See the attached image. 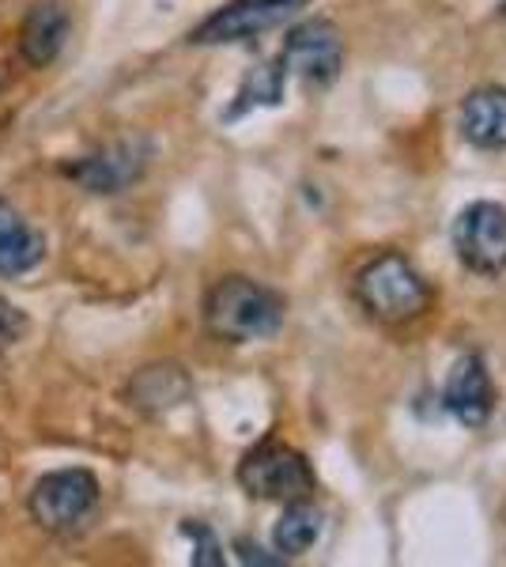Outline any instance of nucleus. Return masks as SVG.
Segmentation results:
<instances>
[{
	"mask_svg": "<svg viewBox=\"0 0 506 567\" xmlns=\"http://www.w3.org/2000/svg\"><path fill=\"white\" fill-rule=\"evenodd\" d=\"M238 560L242 564H283V556H269L261 545H254V542H238Z\"/></svg>",
	"mask_w": 506,
	"mask_h": 567,
	"instance_id": "obj_18",
	"label": "nucleus"
},
{
	"mask_svg": "<svg viewBox=\"0 0 506 567\" xmlns=\"http://www.w3.org/2000/svg\"><path fill=\"white\" fill-rule=\"evenodd\" d=\"M42 258L45 239L23 224V216L8 200H0V277H23V272L39 269Z\"/></svg>",
	"mask_w": 506,
	"mask_h": 567,
	"instance_id": "obj_11",
	"label": "nucleus"
},
{
	"mask_svg": "<svg viewBox=\"0 0 506 567\" xmlns=\"http://www.w3.org/2000/svg\"><path fill=\"white\" fill-rule=\"evenodd\" d=\"M288 65H283L280 58L276 61H265V65H257L250 76L242 80V87H238V99L235 106L227 110V122H235V117L250 114L254 106H280L283 103V84H288Z\"/></svg>",
	"mask_w": 506,
	"mask_h": 567,
	"instance_id": "obj_14",
	"label": "nucleus"
},
{
	"mask_svg": "<svg viewBox=\"0 0 506 567\" xmlns=\"http://www.w3.org/2000/svg\"><path fill=\"white\" fill-rule=\"evenodd\" d=\"M23 333H27V315H20V307H12L8 299H0V352L12 349Z\"/></svg>",
	"mask_w": 506,
	"mask_h": 567,
	"instance_id": "obj_17",
	"label": "nucleus"
},
{
	"mask_svg": "<svg viewBox=\"0 0 506 567\" xmlns=\"http://www.w3.org/2000/svg\"><path fill=\"white\" fill-rule=\"evenodd\" d=\"M69 39V8L61 0H39L23 23V58L31 65H50Z\"/></svg>",
	"mask_w": 506,
	"mask_h": 567,
	"instance_id": "obj_12",
	"label": "nucleus"
},
{
	"mask_svg": "<svg viewBox=\"0 0 506 567\" xmlns=\"http://www.w3.org/2000/svg\"><path fill=\"white\" fill-rule=\"evenodd\" d=\"M238 484L250 492L254 499H272V503H296V499H314L318 477L310 470L307 454H299L288 443H261L238 462Z\"/></svg>",
	"mask_w": 506,
	"mask_h": 567,
	"instance_id": "obj_3",
	"label": "nucleus"
},
{
	"mask_svg": "<svg viewBox=\"0 0 506 567\" xmlns=\"http://www.w3.org/2000/svg\"><path fill=\"white\" fill-rule=\"evenodd\" d=\"M288 315L283 296L250 277H224L205 299V326L216 341L246 344L276 337Z\"/></svg>",
	"mask_w": 506,
	"mask_h": 567,
	"instance_id": "obj_1",
	"label": "nucleus"
},
{
	"mask_svg": "<svg viewBox=\"0 0 506 567\" xmlns=\"http://www.w3.org/2000/svg\"><path fill=\"white\" fill-rule=\"evenodd\" d=\"M144 163H148V144L144 141H117L106 144L103 152L87 155V159L72 163L69 175L91 194H117L128 182L141 178Z\"/></svg>",
	"mask_w": 506,
	"mask_h": 567,
	"instance_id": "obj_8",
	"label": "nucleus"
},
{
	"mask_svg": "<svg viewBox=\"0 0 506 567\" xmlns=\"http://www.w3.org/2000/svg\"><path fill=\"white\" fill-rule=\"evenodd\" d=\"M280 61L307 87H333L344 69V34L329 20H307L288 34Z\"/></svg>",
	"mask_w": 506,
	"mask_h": 567,
	"instance_id": "obj_7",
	"label": "nucleus"
},
{
	"mask_svg": "<svg viewBox=\"0 0 506 567\" xmlns=\"http://www.w3.org/2000/svg\"><path fill=\"white\" fill-rule=\"evenodd\" d=\"M99 503V481L91 470H58L31 488V515L50 534H69L84 526Z\"/></svg>",
	"mask_w": 506,
	"mask_h": 567,
	"instance_id": "obj_5",
	"label": "nucleus"
},
{
	"mask_svg": "<svg viewBox=\"0 0 506 567\" xmlns=\"http://www.w3.org/2000/svg\"><path fill=\"white\" fill-rule=\"evenodd\" d=\"M462 136L473 148L503 152L506 148V87H476L462 103Z\"/></svg>",
	"mask_w": 506,
	"mask_h": 567,
	"instance_id": "obj_10",
	"label": "nucleus"
},
{
	"mask_svg": "<svg viewBox=\"0 0 506 567\" xmlns=\"http://www.w3.org/2000/svg\"><path fill=\"white\" fill-rule=\"evenodd\" d=\"M128 393L144 413H163V409H174L189 398V374L178 363H155V368L136 374Z\"/></svg>",
	"mask_w": 506,
	"mask_h": 567,
	"instance_id": "obj_13",
	"label": "nucleus"
},
{
	"mask_svg": "<svg viewBox=\"0 0 506 567\" xmlns=\"http://www.w3.org/2000/svg\"><path fill=\"white\" fill-rule=\"evenodd\" d=\"M182 534L193 537V564L197 567H219L224 564V548H219L216 534L205 526V523H182Z\"/></svg>",
	"mask_w": 506,
	"mask_h": 567,
	"instance_id": "obj_16",
	"label": "nucleus"
},
{
	"mask_svg": "<svg viewBox=\"0 0 506 567\" xmlns=\"http://www.w3.org/2000/svg\"><path fill=\"white\" fill-rule=\"evenodd\" d=\"M355 303L382 326H404L427 315L431 288L404 254L385 250L355 272Z\"/></svg>",
	"mask_w": 506,
	"mask_h": 567,
	"instance_id": "obj_2",
	"label": "nucleus"
},
{
	"mask_svg": "<svg viewBox=\"0 0 506 567\" xmlns=\"http://www.w3.org/2000/svg\"><path fill=\"white\" fill-rule=\"evenodd\" d=\"M310 0H231L219 12H211L197 31L189 34L193 45H227V42H246L257 34H269L276 27L307 8Z\"/></svg>",
	"mask_w": 506,
	"mask_h": 567,
	"instance_id": "obj_6",
	"label": "nucleus"
},
{
	"mask_svg": "<svg viewBox=\"0 0 506 567\" xmlns=\"http://www.w3.org/2000/svg\"><path fill=\"white\" fill-rule=\"evenodd\" d=\"M318 537H321V511L310 499H296L283 507L272 542L280 556H302Z\"/></svg>",
	"mask_w": 506,
	"mask_h": 567,
	"instance_id": "obj_15",
	"label": "nucleus"
},
{
	"mask_svg": "<svg viewBox=\"0 0 506 567\" xmlns=\"http://www.w3.org/2000/svg\"><path fill=\"white\" fill-rule=\"evenodd\" d=\"M457 261L476 277H503L506 272V208L499 200H473L454 219Z\"/></svg>",
	"mask_w": 506,
	"mask_h": 567,
	"instance_id": "obj_4",
	"label": "nucleus"
},
{
	"mask_svg": "<svg viewBox=\"0 0 506 567\" xmlns=\"http://www.w3.org/2000/svg\"><path fill=\"white\" fill-rule=\"evenodd\" d=\"M443 405L454 420H462L465 427H484L492 416V379L484 371V360L476 352L462 355L454 363L443 390Z\"/></svg>",
	"mask_w": 506,
	"mask_h": 567,
	"instance_id": "obj_9",
	"label": "nucleus"
}]
</instances>
